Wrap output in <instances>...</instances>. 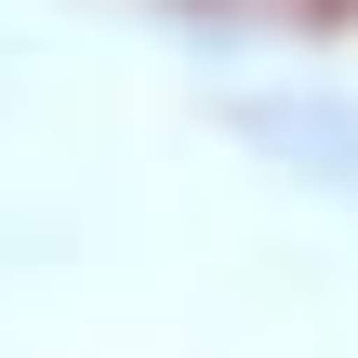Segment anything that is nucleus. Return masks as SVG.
Wrapping results in <instances>:
<instances>
[{
  "label": "nucleus",
  "instance_id": "1",
  "mask_svg": "<svg viewBox=\"0 0 358 358\" xmlns=\"http://www.w3.org/2000/svg\"><path fill=\"white\" fill-rule=\"evenodd\" d=\"M226 133H239L266 173H292V186H319V199L358 213V106L345 93H239Z\"/></svg>",
  "mask_w": 358,
  "mask_h": 358
},
{
  "label": "nucleus",
  "instance_id": "2",
  "mask_svg": "<svg viewBox=\"0 0 358 358\" xmlns=\"http://www.w3.org/2000/svg\"><path fill=\"white\" fill-rule=\"evenodd\" d=\"M319 13H358V0H319Z\"/></svg>",
  "mask_w": 358,
  "mask_h": 358
}]
</instances>
